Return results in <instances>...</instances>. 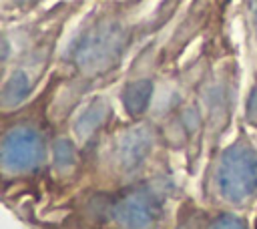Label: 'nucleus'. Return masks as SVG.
I'll list each match as a JSON object with an SVG mask.
<instances>
[{"label":"nucleus","mask_w":257,"mask_h":229,"mask_svg":"<svg viewBox=\"0 0 257 229\" xmlns=\"http://www.w3.org/2000/svg\"><path fill=\"white\" fill-rule=\"evenodd\" d=\"M209 191L231 207H245L257 197V153L247 135L221 151L207 177ZM207 191V193H209Z\"/></svg>","instance_id":"nucleus-1"},{"label":"nucleus","mask_w":257,"mask_h":229,"mask_svg":"<svg viewBox=\"0 0 257 229\" xmlns=\"http://www.w3.org/2000/svg\"><path fill=\"white\" fill-rule=\"evenodd\" d=\"M46 157V137L32 123L14 125V129L4 131L2 141V161L4 171L14 173H34L42 167Z\"/></svg>","instance_id":"nucleus-2"},{"label":"nucleus","mask_w":257,"mask_h":229,"mask_svg":"<svg viewBox=\"0 0 257 229\" xmlns=\"http://www.w3.org/2000/svg\"><path fill=\"white\" fill-rule=\"evenodd\" d=\"M153 193H135L114 205L110 217L120 229H155L161 221L163 205L155 201Z\"/></svg>","instance_id":"nucleus-3"},{"label":"nucleus","mask_w":257,"mask_h":229,"mask_svg":"<svg viewBox=\"0 0 257 229\" xmlns=\"http://www.w3.org/2000/svg\"><path fill=\"white\" fill-rule=\"evenodd\" d=\"M209 229H249V225L245 223V219L227 211V213H221L217 219H213Z\"/></svg>","instance_id":"nucleus-4"},{"label":"nucleus","mask_w":257,"mask_h":229,"mask_svg":"<svg viewBox=\"0 0 257 229\" xmlns=\"http://www.w3.org/2000/svg\"><path fill=\"white\" fill-rule=\"evenodd\" d=\"M253 12H255V18H257V0H253Z\"/></svg>","instance_id":"nucleus-5"}]
</instances>
